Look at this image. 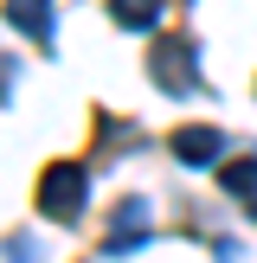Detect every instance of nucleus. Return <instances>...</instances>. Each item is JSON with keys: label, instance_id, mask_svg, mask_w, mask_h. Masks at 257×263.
<instances>
[{"label": "nucleus", "instance_id": "20e7f679", "mask_svg": "<svg viewBox=\"0 0 257 263\" xmlns=\"http://www.w3.org/2000/svg\"><path fill=\"white\" fill-rule=\"evenodd\" d=\"M174 154H180V161H187V167H212L218 161V154H225V128H180V135H174Z\"/></svg>", "mask_w": 257, "mask_h": 263}, {"label": "nucleus", "instance_id": "f03ea898", "mask_svg": "<svg viewBox=\"0 0 257 263\" xmlns=\"http://www.w3.org/2000/svg\"><path fill=\"white\" fill-rule=\"evenodd\" d=\"M148 71L161 77V90H193V84H199V77H193V45H187V39H161Z\"/></svg>", "mask_w": 257, "mask_h": 263}, {"label": "nucleus", "instance_id": "7ed1b4c3", "mask_svg": "<svg viewBox=\"0 0 257 263\" xmlns=\"http://www.w3.org/2000/svg\"><path fill=\"white\" fill-rule=\"evenodd\" d=\"M148 238V199H128V205H116V218H109V238H103V251H135V244Z\"/></svg>", "mask_w": 257, "mask_h": 263}, {"label": "nucleus", "instance_id": "423d86ee", "mask_svg": "<svg viewBox=\"0 0 257 263\" xmlns=\"http://www.w3.org/2000/svg\"><path fill=\"white\" fill-rule=\"evenodd\" d=\"M109 13L128 26V32H148V26L161 20V0H109Z\"/></svg>", "mask_w": 257, "mask_h": 263}, {"label": "nucleus", "instance_id": "f257e3e1", "mask_svg": "<svg viewBox=\"0 0 257 263\" xmlns=\"http://www.w3.org/2000/svg\"><path fill=\"white\" fill-rule=\"evenodd\" d=\"M84 199H90L84 167H77V161H51L45 180H39V218H51V225H77Z\"/></svg>", "mask_w": 257, "mask_h": 263}, {"label": "nucleus", "instance_id": "39448f33", "mask_svg": "<svg viewBox=\"0 0 257 263\" xmlns=\"http://www.w3.org/2000/svg\"><path fill=\"white\" fill-rule=\"evenodd\" d=\"M7 20L32 39H51V0H7Z\"/></svg>", "mask_w": 257, "mask_h": 263}, {"label": "nucleus", "instance_id": "0eeeda50", "mask_svg": "<svg viewBox=\"0 0 257 263\" xmlns=\"http://www.w3.org/2000/svg\"><path fill=\"white\" fill-rule=\"evenodd\" d=\"M218 186L238 193V199H257V161H225L218 167Z\"/></svg>", "mask_w": 257, "mask_h": 263}]
</instances>
